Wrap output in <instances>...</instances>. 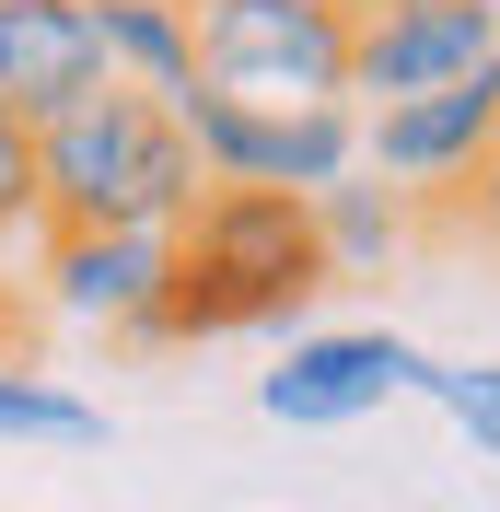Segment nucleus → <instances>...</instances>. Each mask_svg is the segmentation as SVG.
Segmentation results:
<instances>
[{
    "instance_id": "9",
    "label": "nucleus",
    "mask_w": 500,
    "mask_h": 512,
    "mask_svg": "<svg viewBox=\"0 0 500 512\" xmlns=\"http://www.w3.org/2000/svg\"><path fill=\"white\" fill-rule=\"evenodd\" d=\"M82 94H105L94 12H82V0H0V105L24 128H47Z\"/></svg>"
},
{
    "instance_id": "7",
    "label": "nucleus",
    "mask_w": 500,
    "mask_h": 512,
    "mask_svg": "<svg viewBox=\"0 0 500 512\" xmlns=\"http://www.w3.org/2000/svg\"><path fill=\"white\" fill-rule=\"evenodd\" d=\"M489 152H500V70L442 82V94H407V105H361V175L407 187L419 210H442Z\"/></svg>"
},
{
    "instance_id": "6",
    "label": "nucleus",
    "mask_w": 500,
    "mask_h": 512,
    "mask_svg": "<svg viewBox=\"0 0 500 512\" xmlns=\"http://www.w3.org/2000/svg\"><path fill=\"white\" fill-rule=\"evenodd\" d=\"M500 70V0H349V105H407Z\"/></svg>"
},
{
    "instance_id": "14",
    "label": "nucleus",
    "mask_w": 500,
    "mask_h": 512,
    "mask_svg": "<svg viewBox=\"0 0 500 512\" xmlns=\"http://www.w3.org/2000/svg\"><path fill=\"white\" fill-rule=\"evenodd\" d=\"M47 233V198H35V128L0 105V245H35Z\"/></svg>"
},
{
    "instance_id": "8",
    "label": "nucleus",
    "mask_w": 500,
    "mask_h": 512,
    "mask_svg": "<svg viewBox=\"0 0 500 512\" xmlns=\"http://www.w3.org/2000/svg\"><path fill=\"white\" fill-rule=\"evenodd\" d=\"M35 291L82 338H140L175 291V233H35Z\"/></svg>"
},
{
    "instance_id": "5",
    "label": "nucleus",
    "mask_w": 500,
    "mask_h": 512,
    "mask_svg": "<svg viewBox=\"0 0 500 512\" xmlns=\"http://www.w3.org/2000/svg\"><path fill=\"white\" fill-rule=\"evenodd\" d=\"M419 373H431V350L396 326H291L280 361L256 373V408L280 431H361L396 396H419Z\"/></svg>"
},
{
    "instance_id": "13",
    "label": "nucleus",
    "mask_w": 500,
    "mask_h": 512,
    "mask_svg": "<svg viewBox=\"0 0 500 512\" xmlns=\"http://www.w3.org/2000/svg\"><path fill=\"white\" fill-rule=\"evenodd\" d=\"M419 396H431V408L466 431V454H477V466H500V361H442V350H431Z\"/></svg>"
},
{
    "instance_id": "10",
    "label": "nucleus",
    "mask_w": 500,
    "mask_h": 512,
    "mask_svg": "<svg viewBox=\"0 0 500 512\" xmlns=\"http://www.w3.org/2000/svg\"><path fill=\"white\" fill-rule=\"evenodd\" d=\"M419 233H431V210H419L407 187H384V175H361V163H349L338 187L314 198V245H326V280H384V268L419 245Z\"/></svg>"
},
{
    "instance_id": "2",
    "label": "nucleus",
    "mask_w": 500,
    "mask_h": 512,
    "mask_svg": "<svg viewBox=\"0 0 500 512\" xmlns=\"http://www.w3.org/2000/svg\"><path fill=\"white\" fill-rule=\"evenodd\" d=\"M35 198H47V233H187L210 175L175 105L105 82L35 128Z\"/></svg>"
},
{
    "instance_id": "1",
    "label": "nucleus",
    "mask_w": 500,
    "mask_h": 512,
    "mask_svg": "<svg viewBox=\"0 0 500 512\" xmlns=\"http://www.w3.org/2000/svg\"><path fill=\"white\" fill-rule=\"evenodd\" d=\"M326 291V245H314V198L268 187H210L175 233V291L152 315V350L187 338H291Z\"/></svg>"
},
{
    "instance_id": "3",
    "label": "nucleus",
    "mask_w": 500,
    "mask_h": 512,
    "mask_svg": "<svg viewBox=\"0 0 500 512\" xmlns=\"http://www.w3.org/2000/svg\"><path fill=\"white\" fill-rule=\"evenodd\" d=\"M187 35L233 105H349V0H187Z\"/></svg>"
},
{
    "instance_id": "15",
    "label": "nucleus",
    "mask_w": 500,
    "mask_h": 512,
    "mask_svg": "<svg viewBox=\"0 0 500 512\" xmlns=\"http://www.w3.org/2000/svg\"><path fill=\"white\" fill-rule=\"evenodd\" d=\"M431 222H466V233H477V256H500V152L477 163V175H466V187H454V198H442Z\"/></svg>"
},
{
    "instance_id": "4",
    "label": "nucleus",
    "mask_w": 500,
    "mask_h": 512,
    "mask_svg": "<svg viewBox=\"0 0 500 512\" xmlns=\"http://www.w3.org/2000/svg\"><path fill=\"white\" fill-rule=\"evenodd\" d=\"M187 140H198V175L210 187H268V198H326L361 163V105H233L198 82L187 105Z\"/></svg>"
},
{
    "instance_id": "11",
    "label": "nucleus",
    "mask_w": 500,
    "mask_h": 512,
    "mask_svg": "<svg viewBox=\"0 0 500 512\" xmlns=\"http://www.w3.org/2000/svg\"><path fill=\"white\" fill-rule=\"evenodd\" d=\"M94 12V47H105V82L152 105H187L198 94V35H187V0H82Z\"/></svg>"
},
{
    "instance_id": "12",
    "label": "nucleus",
    "mask_w": 500,
    "mask_h": 512,
    "mask_svg": "<svg viewBox=\"0 0 500 512\" xmlns=\"http://www.w3.org/2000/svg\"><path fill=\"white\" fill-rule=\"evenodd\" d=\"M0 443H47V454H94L105 443V408L82 396V384L35 373V361L0 350Z\"/></svg>"
}]
</instances>
